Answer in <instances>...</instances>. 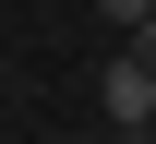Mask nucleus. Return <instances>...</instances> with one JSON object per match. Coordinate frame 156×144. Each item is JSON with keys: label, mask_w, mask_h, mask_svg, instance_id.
Wrapping results in <instances>:
<instances>
[{"label": "nucleus", "mask_w": 156, "mask_h": 144, "mask_svg": "<svg viewBox=\"0 0 156 144\" xmlns=\"http://www.w3.org/2000/svg\"><path fill=\"white\" fill-rule=\"evenodd\" d=\"M96 108H108L120 132H156V60H144V48H120V60L96 72Z\"/></svg>", "instance_id": "1"}, {"label": "nucleus", "mask_w": 156, "mask_h": 144, "mask_svg": "<svg viewBox=\"0 0 156 144\" xmlns=\"http://www.w3.org/2000/svg\"><path fill=\"white\" fill-rule=\"evenodd\" d=\"M96 12L120 24V36H132V24H156V0H96Z\"/></svg>", "instance_id": "2"}]
</instances>
